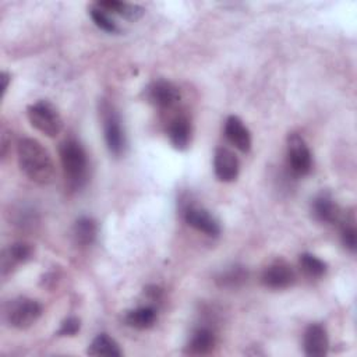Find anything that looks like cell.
Segmentation results:
<instances>
[{
    "label": "cell",
    "instance_id": "277c9868",
    "mask_svg": "<svg viewBox=\"0 0 357 357\" xmlns=\"http://www.w3.org/2000/svg\"><path fill=\"white\" fill-rule=\"evenodd\" d=\"M42 311V305L36 300L28 297H18L7 304L6 319L13 328L25 329L39 319Z\"/></svg>",
    "mask_w": 357,
    "mask_h": 357
},
{
    "label": "cell",
    "instance_id": "484cf974",
    "mask_svg": "<svg viewBox=\"0 0 357 357\" xmlns=\"http://www.w3.org/2000/svg\"><path fill=\"white\" fill-rule=\"evenodd\" d=\"M8 82H10V74L3 71L1 73V92H3V95L6 93V91L8 88Z\"/></svg>",
    "mask_w": 357,
    "mask_h": 357
},
{
    "label": "cell",
    "instance_id": "8992f818",
    "mask_svg": "<svg viewBox=\"0 0 357 357\" xmlns=\"http://www.w3.org/2000/svg\"><path fill=\"white\" fill-rule=\"evenodd\" d=\"M145 96L151 105L160 109H169L178 103L180 91L170 81L156 79L146 86Z\"/></svg>",
    "mask_w": 357,
    "mask_h": 357
},
{
    "label": "cell",
    "instance_id": "30bf717a",
    "mask_svg": "<svg viewBox=\"0 0 357 357\" xmlns=\"http://www.w3.org/2000/svg\"><path fill=\"white\" fill-rule=\"evenodd\" d=\"M329 339L324 325L311 324L304 332V351L311 357H321L328 353Z\"/></svg>",
    "mask_w": 357,
    "mask_h": 357
},
{
    "label": "cell",
    "instance_id": "6da1fadb",
    "mask_svg": "<svg viewBox=\"0 0 357 357\" xmlns=\"http://www.w3.org/2000/svg\"><path fill=\"white\" fill-rule=\"evenodd\" d=\"M18 165L22 173L38 184L53 181L56 167L47 149L35 138H22L17 145Z\"/></svg>",
    "mask_w": 357,
    "mask_h": 357
},
{
    "label": "cell",
    "instance_id": "5bb4252c",
    "mask_svg": "<svg viewBox=\"0 0 357 357\" xmlns=\"http://www.w3.org/2000/svg\"><path fill=\"white\" fill-rule=\"evenodd\" d=\"M312 213L324 223H335L340 219V208L328 194H321L314 199Z\"/></svg>",
    "mask_w": 357,
    "mask_h": 357
},
{
    "label": "cell",
    "instance_id": "ffe728a7",
    "mask_svg": "<svg viewBox=\"0 0 357 357\" xmlns=\"http://www.w3.org/2000/svg\"><path fill=\"white\" fill-rule=\"evenodd\" d=\"M73 234L78 244H82V245L92 244L98 234L96 222L88 216H82V218L77 219V222L74 223V227H73Z\"/></svg>",
    "mask_w": 357,
    "mask_h": 357
},
{
    "label": "cell",
    "instance_id": "52a82bcc",
    "mask_svg": "<svg viewBox=\"0 0 357 357\" xmlns=\"http://www.w3.org/2000/svg\"><path fill=\"white\" fill-rule=\"evenodd\" d=\"M261 280L269 289L282 290L290 287L294 283L296 275L289 264L284 261H275L264 269Z\"/></svg>",
    "mask_w": 357,
    "mask_h": 357
},
{
    "label": "cell",
    "instance_id": "8fae6325",
    "mask_svg": "<svg viewBox=\"0 0 357 357\" xmlns=\"http://www.w3.org/2000/svg\"><path fill=\"white\" fill-rule=\"evenodd\" d=\"M184 220L188 226L194 227L195 230L206 236L216 237L220 233L219 222L208 211L202 208H195V206L188 208L184 212Z\"/></svg>",
    "mask_w": 357,
    "mask_h": 357
},
{
    "label": "cell",
    "instance_id": "7c38bea8",
    "mask_svg": "<svg viewBox=\"0 0 357 357\" xmlns=\"http://www.w3.org/2000/svg\"><path fill=\"white\" fill-rule=\"evenodd\" d=\"M225 135L231 145L241 152L251 149V134L243 120L237 116H229L225 121Z\"/></svg>",
    "mask_w": 357,
    "mask_h": 357
},
{
    "label": "cell",
    "instance_id": "cb8c5ba5",
    "mask_svg": "<svg viewBox=\"0 0 357 357\" xmlns=\"http://www.w3.org/2000/svg\"><path fill=\"white\" fill-rule=\"evenodd\" d=\"M81 322L77 317H68L67 319H64L57 331L59 336H74L78 331H79Z\"/></svg>",
    "mask_w": 357,
    "mask_h": 357
},
{
    "label": "cell",
    "instance_id": "d6986e66",
    "mask_svg": "<svg viewBox=\"0 0 357 357\" xmlns=\"http://www.w3.org/2000/svg\"><path fill=\"white\" fill-rule=\"evenodd\" d=\"M89 356H106V357H120L123 353L117 342L106 333L98 335L88 347Z\"/></svg>",
    "mask_w": 357,
    "mask_h": 357
},
{
    "label": "cell",
    "instance_id": "ba28073f",
    "mask_svg": "<svg viewBox=\"0 0 357 357\" xmlns=\"http://www.w3.org/2000/svg\"><path fill=\"white\" fill-rule=\"evenodd\" d=\"M213 172L218 180L223 183L234 181L240 172V162L230 149L220 146L213 155Z\"/></svg>",
    "mask_w": 357,
    "mask_h": 357
},
{
    "label": "cell",
    "instance_id": "44dd1931",
    "mask_svg": "<svg viewBox=\"0 0 357 357\" xmlns=\"http://www.w3.org/2000/svg\"><path fill=\"white\" fill-rule=\"evenodd\" d=\"M300 269L310 278H321L326 272V264L314 254L304 252L298 259Z\"/></svg>",
    "mask_w": 357,
    "mask_h": 357
},
{
    "label": "cell",
    "instance_id": "4fadbf2b",
    "mask_svg": "<svg viewBox=\"0 0 357 357\" xmlns=\"http://www.w3.org/2000/svg\"><path fill=\"white\" fill-rule=\"evenodd\" d=\"M167 137H169L170 144L176 149H178V151L185 149L191 139V123H190L188 117H185V116L174 117L169 124Z\"/></svg>",
    "mask_w": 357,
    "mask_h": 357
},
{
    "label": "cell",
    "instance_id": "3957f363",
    "mask_svg": "<svg viewBox=\"0 0 357 357\" xmlns=\"http://www.w3.org/2000/svg\"><path fill=\"white\" fill-rule=\"evenodd\" d=\"M26 116L31 126L47 137L59 135L63 128L61 116L49 100H38L29 105Z\"/></svg>",
    "mask_w": 357,
    "mask_h": 357
},
{
    "label": "cell",
    "instance_id": "2e32d148",
    "mask_svg": "<svg viewBox=\"0 0 357 357\" xmlns=\"http://www.w3.org/2000/svg\"><path fill=\"white\" fill-rule=\"evenodd\" d=\"M33 254V248L28 243H14L10 245L3 255V272L10 269L11 266H15L18 264H24L28 259H31Z\"/></svg>",
    "mask_w": 357,
    "mask_h": 357
},
{
    "label": "cell",
    "instance_id": "7a4b0ae2",
    "mask_svg": "<svg viewBox=\"0 0 357 357\" xmlns=\"http://www.w3.org/2000/svg\"><path fill=\"white\" fill-rule=\"evenodd\" d=\"M60 160L66 178L73 187H81L86 180L88 158L82 145L77 139H66L60 145Z\"/></svg>",
    "mask_w": 357,
    "mask_h": 357
},
{
    "label": "cell",
    "instance_id": "9c48e42d",
    "mask_svg": "<svg viewBox=\"0 0 357 357\" xmlns=\"http://www.w3.org/2000/svg\"><path fill=\"white\" fill-rule=\"evenodd\" d=\"M105 141L110 153L119 156L123 153L126 146V135L120 124V119L114 112H107L103 119Z\"/></svg>",
    "mask_w": 357,
    "mask_h": 357
},
{
    "label": "cell",
    "instance_id": "5b68a950",
    "mask_svg": "<svg viewBox=\"0 0 357 357\" xmlns=\"http://www.w3.org/2000/svg\"><path fill=\"white\" fill-rule=\"evenodd\" d=\"M287 163L296 176H305L312 167V155L304 138L293 132L287 137Z\"/></svg>",
    "mask_w": 357,
    "mask_h": 357
},
{
    "label": "cell",
    "instance_id": "9a60e30c",
    "mask_svg": "<svg viewBox=\"0 0 357 357\" xmlns=\"http://www.w3.org/2000/svg\"><path fill=\"white\" fill-rule=\"evenodd\" d=\"M216 346V337L208 328H198L190 337L187 351L194 356L209 354Z\"/></svg>",
    "mask_w": 357,
    "mask_h": 357
},
{
    "label": "cell",
    "instance_id": "603a6c76",
    "mask_svg": "<svg viewBox=\"0 0 357 357\" xmlns=\"http://www.w3.org/2000/svg\"><path fill=\"white\" fill-rule=\"evenodd\" d=\"M218 283L225 287H236L247 280V271L241 266H231L218 276Z\"/></svg>",
    "mask_w": 357,
    "mask_h": 357
},
{
    "label": "cell",
    "instance_id": "d4e9b609",
    "mask_svg": "<svg viewBox=\"0 0 357 357\" xmlns=\"http://www.w3.org/2000/svg\"><path fill=\"white\" fill-rule=\"evenodd\" d=\"M342 241L343 245L350 250L351 252L356 251L357 247V234H356V227L353 225H344L342 229Z\"/></svg>",
    "mask_w": 357,
    "mask_h": 357
},
{
    "label": "cell",
    "instance_id": "e0dca14e",
    "mask_svg": "<svg viewBox=\"0 0 357 357\" xmlns=\"http://www.w3.org/2000/svg\"><path fill=\"white\" fill-rule=\"evenodd\" d=\"M156 321V311L151 305H142L127 311L124 315V322L135 329H146L152 326Z\"/></svg>",
    "mask_w": 357,
    "mask_h": 357
},
{
    "label": "cell",
    "instance_id": "7402d4cb",
    "mask_svg": "<svg viewBox=\"0 0 357 357\" xmlns=\"http://www.w3.org/2000/svg\"><path fill=\"white\" fill-rule=\"evenodd\" d=\"M89 15H91L92 21L95 22V25L105 32H116L119 29L114 20L112 18V14L107 13L106 10H103L102 7H99L96 3L91 7Z\"/></svg>",
    "mask_w": 357,
    "mask_h": 357
},
{
    "label": "cell",
    "instance_id": "ac0fdd59",
    "mask_svg": "<svg viewBox=\"0 0 357 357\" xmlns=\"http://www.w3.org/2000/svg\"><path fill=\"white\" fill-rule=\"evenodd\" d=\"M96 4L99 7H102L103 10H106L107 13L117 14L130 21L138 20L144 14L142 7H139L137 4H131V3H124V1H117V0H103V1H98Z\"/></svg>",
    "mask_w": 357,
    "mask_h": 357
}]
</instances>
